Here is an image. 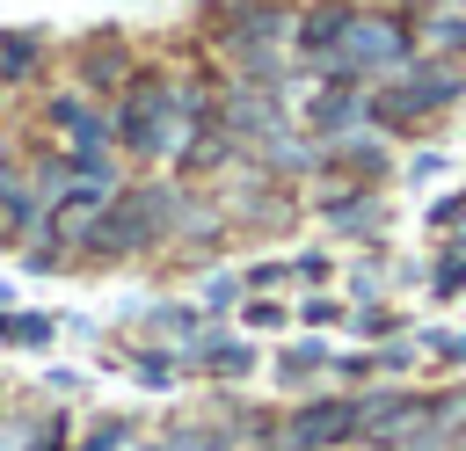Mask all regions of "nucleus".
Segmentation results:
<instances>
[{"mask_svg": "<svg viewBox=\"0 0 466 451\" xmlns=\"http://www.w3.org/2000/svg\"><path fill=\"white\" fill-rule=\"evenodd\" d=\"M204 124H211L204 95L182 87V80H167V73H131L124 95H116V116H109V131H116L124 153H138V160H175V167H189Z\"/></svg>", "mask_w": 466, "mask_h": 451, "instance_id": "1", "label": "nucleus"}, {"mask_svg": "<svg viewBox=\"0 0 466 451\" xmlns=\"http://www.w3.org/2000/svg\"><path fill=\"white\" fill-rule=\"evenodd\" d=\"M291 36H299V15H291L284 0H240V7L218 22V44H226V58H233L248 80H262V87H269L277 58L291 51Z\"/></svg>", "mask_w": 466, "mask_h": 451, "instance_id": "2", "label": "nucleus"}, {"mask_svg": "<svg viewBox=\"0 0 466 451\" xmlns=\"http://www.w3.org/2000/svg\"><path fill=\"white\" fill-rule=\"evenodd\" d=\"M175 218H182V196H175V189H160V182L116 189L109 211L95 218L87 247H95V255H138V247H153L160 233H175Z\"/></svg>", "mask_w": 466, "mask_h": 451, "instance_id": "3", "label": "nucleus"}, {"mask_svg": "<svg viewBox=\"0 0 466 451\" xmlns=\"http://www.w3.org/2000/svg\"><path fill=\"white\" fill-rule=\"evenodd\" d=\"M400 65H415V29L400 22V15H350V29H342V44H335V58H328V73L335 80H371V73H400Z\"/></svg>", "mask_w": 466, "mask_h": 451, "instance_id": "4", "label": "nucleus"}, {"mask_svg": "<svg viewBox=\"0 0 466 451\" xmlns=\"http://www.w3.org/2000/svg\"><path fill=\"white\" fill-rule=\"evenodd\" d=\"M459 95H466V73H459V65H437V58L422 65V58H415V65H400V80H393L371 109H379V124H415V116H430V109H444V102H459Z\"/></svg>", "mask_w": 466, "mask_h": 451, "instance_id": "5", "label": "nucleus"}, {"mask_svg": "<svg viewBox=\"0 0 466 451\" xmlns=\"http://www.w3.org/2000/svg\"><path fill=\"white\" fill-rule=\"evenodd\" d=\"M422 436H430L422 393H371L364 415H357V444H371V451H400V444H422Z\"/></svg>", "mask_w": 466, "mask_h": 451, "instance_id": "6", "label": "nucleus"}, {"mask_svg": "<svg viewBox=\"0 0 466 451\" xmlns=\"http://www.w3.org/2000/svg\"><path fill=\"white\" fill-rule=\"evenodd\" d=\"M357 415H364V400H313L284 422V444L291 451H335V444L357 436Z\"/></svg>", "mask_w": 466, "mask_h": 451, "instance_id": "7", "label": "nucleus"}, {"mask_svg": "<svg viewBox=\"0 0 466 451\" xmlns=\"http://www.w3.org/2000/svg\"><path fill=\"white\" fill-rule=\"evenodd\" d=\"M371 116V95H364V80H328L320 87V102L306 109V124L320 131V138H342V131H357Z\"/></svg>", "mask_w": 466, "mask_h": 451, "instance_id": "8", "label": "nucleus"}, {"mask_svg": "<svg viewBox=\"0 0 466 451\" xmlns=\"http://www.w3.org/2000/svg\"><path fill=\"white\" fill-rule=\"evenodd\" d=\"M350 15H357V7H342V0H328V7H313V15H299L291 51H299V58H313V65H328V58H335V44H342V29H350Z\"/></svg>", "mask_w": 466, "mask_h": 451, "instance_id": "9", "label": "nucleus"}, {"mask_svg": "<svg viewBox=\"0 0 466 451\" xmlns=\"http://www.w3.org/2000/svg\"><path fill=\"white\" fill-rule=\"evenodd\" d=\"M36 58H44V36H29V29H7L0 36V80H29Z\"/></svg>", "mask_w": 466, "mask_h": 451, "instance_id": "10", "label": "nucleus"}, {"mask_svg": "<svg viewBox=\"0 0 466 451\" xmlns=\"http://www.w3.org/2000/svg\"><path fill=\"white\" fill-rule=\"evenodd\" d=\"M80 80H87L95 95H102V87H116V80H124V44H109V36H102V44H87V58H80Z\"/></svg>", "mask_w": 466, "mask_h": 451, "instance_id": "11", "label": "nucleus"}, {"mask_svg": "<svg viewBox=\"0 0 466 451\" xmlns=\"http://www.w3.org/2000/svg\"><path fill=\"white\" fill-rule=\"evenodd\" d=\"M451 429H466V393L430 400V436H451Z\"/></svg>", "mask_w": 466, "mask_h": 451, "instance_id": "12", "label": "nucleus"}, {"mask_svg": "<svg viewBox=\"0 0 466 451\" xmlns=\"http://www.w3.org/2000/svg\"><path fill=\"white\" fill-rule=\"evenodd\" d=\"M204 364H211V371H233V378H240V371L255 364V349H248V342H211V349H204Z\"/></svg>", "mask_w": 466, "mask_h": 451, "instance_id": "13", "label": "nucleus"}, {"mask_svg": "<svg viewBox=\"0 0 466 451\" xmlns=\"http://www.w3.org/2000/svg\"><path fill=\"white\" fill-rule=\"evenodd\" d=\"M277 371H284V378H320V371H328V356H320V349H284V364H277Z\"/></svg>", "mask_w": 466, "mask_h": 451, "instance_id": "14", "label": "nucleus"}, {"mask_svg": "<svg viewBox=\"0 0 466 451\" xmlns=\"http://www.w3.org/2000/svg\"><path fill=\"white\" fill-rule=\"evenodd\" d=\"M328 218H335V226H371L379 204H371V196H357V204H328Z\"/></svg>", "mask_w": 466, "mask_h": 451, "instance_id": "15", "label": "nucleus"}, {"mask_svg": "<svg viewBox=\"0 0 466 451\" xmlns=\"http://www.w3.org/2000/svg\"><path fill=\"white\" fill-rule=\"evenodd\" d=\"M248 327H284V306H277V298H255V306H248Z\"/></svg>", "mask_w": 466, "mask_h": 451, "instance_id": "16", "label": "nucleus"}, {"mask_svg": "<svg viewBox=\"0 0 466 451\" xmlns=\"http://www.w3.org/2000/svg\"><path fill=\"white\" fill-rule=\"evenodd\" d=\"M36 444H44V436H36L29 422H7V436H0V451H36Z\"/></svg>", "mask_w": 466, "mask_h": 451, "instance_id": "17", "label": "nucleus"}, {"mask_svg": "<svg viewBox=\"0 0 466 451\" xmlns=\"http://www.w3.org/2000/svg\"><path fill=\"white\" fill-rule=\"evenodd\" d=\"M459 284H466V247H459V255L437 269V291H459Z\"/></svg>", "mask_w": 466, "mask_h": 451, "instance_id": "18", "label": "nucleus"}, {"mask_svg": "<svg viewBox=\"0 0 466 451\" xmlns=\"http://www.w3.org/2000/svg\"><path fill=\"white\" fill-rule=\"evenodd\" d=\"M437 36H444L451 51H466V15H444V22H437Z\"/></svg>", "mask_w": 466, "mask_h": 451, "instance_id": "19", "label": "nucleus"}, {"mask_svg": "<svg viewBox=\"0 0 466 451\" xmlns=\"http://www.w3.org/2000/svg\"><path fill=\"white\" fill-rule=\"evenodd\" d=\"M437 356H466V335H437Z\"/></svg>", "mask_w": 466, "mask_h": 451, "instance_id": "20", "label": "nucleus"}, {"mask_svg": "<svg viewBox=\"0 0 466 451\" xmlns=\"http://www.w3.org/2000/svg\"><path fill=\"white\" fill-rule=\"evenodd\" d=\"M7 182H15V160H7V145H0V189H7Z\"/></svg>", "mask_w": 466, "mask_h": 451, "instance_id": "21", "label": "nucleus"}, {"mask_svg": "<svg viewBox=\"0 0 466 451\" xmlns=\"http://www.w3.org/2000/svg\"><path fill=\"white\" fill-rule=\"evenodd\" d=\"M459 451H466V429H459Z\"/></svg>", "mask_w": 466, "mask_h": 451, "instance_id": "22", "label": "nucleus"}]
</instances>
